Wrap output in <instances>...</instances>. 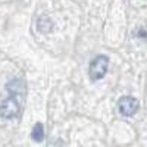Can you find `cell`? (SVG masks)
I'll return each instance as SVG.
<instances>
[{
    "mask_svg": "<svg viewBox=\"0 0 147 147\" xmlns=\"http://www.w3.org/2000/svg\"><path fill=\"white\" fill-rule=\"evenodd\" d=\"M107 68H109V57L105 56V55L96 56V57L91 60L90 68H88L90 80H91V81H99V80H102V78L106 75Z\"/></svg>",
    "mask_w": 147,
    "mask_h": 147,
    "instance_id": "1",
    "label": "cell"
},
{
    "mask_svg": "<svg viewBox=\"0 0 147 147\" xmlns=\"http://www.w3.org/2000/svg\"><path fill=\"white\" fill-rule=\"evenodd\" d=\"M140 107V103L136 97H131V96H124L121 97L119 102H118V109L121 115L124 116H132L137 113V110Z\"/></svg>",
    "mask_w": 147,
    "mask_h": 147,
    "instance_id": "2",
    "label": "cell"
},
{
    "mask_svg": "<svg viewBox=\"0 0 147 147\" xmlns=\"http://www.w3.org/2000/svg\"><path fill=\"white\" fill-rule=\"evenodd\" d=\"M19 113V103L15 96L7 97L6 100L0 103V116L5 119H12Z\"/></svg>",
    "mask_w": 147,
    "mask_h": 147,
    "instance_id": "3",
    "label": "cell"
},
{
    "mask_svg": "<svg viewBox=\"0 0 147 147\" xmlns=\"http://www.w3.org/2000/svg\"><path fill=\"white\" fill-rule=\"evenodd\" d=\"M37 28H38V31L43 32V34L50 32L53 30V21L47 15H41V16H38V19H37Z\"/></svg>",
    "mask_w": 147,
    "mask_h": 147,
    "instance_id": "4",
    "label": "cell"
},
{
    "mask_svg": "<svg viewBox=\"0 0 147 147\" xmlns=\"http://www.w3.org/2000/svg\"><path fill=\"white\" fill-rule=\"evenodd\" d=\"M7 90L12 93V94H22L25 91V82L22 80H12L7 82Z\"/></svg>",
    "mask_w": 147,
    "mask_h": 147,
    "instance_id": "5",
    "label": "cell"
},
{
    "mask_svg": "<svg viewBox=\"0 0 147 147\" xmlns=\"http://www.w3.org/2000/svg\"><path fill=\"white\" fill-rule=\"evenodd\" d=\"M31 138L34 141H37V143L43 141V138H44V127H43V124L38 122V124L34 125V128L31 131Z\"/></svg>",
    "mask_w": 147,
    "mask_h": 147,
    "instance_id": "6",
    "label": "cell"
}]
</instances>
